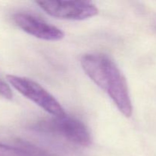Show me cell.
Listing matches in <instances>:
<instances>
[{"mask_svg":"<svg viewBox=\"0 0 156 156\" xmlns=\"http://www.w3.org/2000/svg\"><path fill=\"white\" fill-rule=\"evenodd\" d=\"M81 65L87 76L108 94L119 111L131 117L133 106L126 78L115 62L107 55L88 53L82 56Z\"/></svg>","mask_w":156,"mask_h":156,"instance_id":"6da1fadb","label":"cell"},{"mask_svg":"<svg viewBox=\"0 0 156 156\" xmlns=\"http://www.w3.org/2000/svg\"><path fill=\"white\" fill-rule=\"evenodd\" d=\"M34 128L40 132L62 137L78 146H88L91 143V135L85 124L67 114L41 120L35 124Z\"/></svg>","mask_w":156,"mask_h":156,"instance_id":"7a4b0ae2","label":"cell"},{"mask_svg":"<svg viewBox=\"0 0 156 156\" xmlns=\"http://www.w3.org/2000/svg\"><path fill=\"white\" fill-rule=\"evenodd\" d=\"M6 78L15 90L53 117H60L66 114L58 101L37 82L27 78L14 75H8Z\"/></svg>","mask_w":156,"mask_h":156,"instance_id":"3957f363","label":"cell"},{"mask_svg":"<svg viewBox=\"0 0 156 156\" xmlns=\"http://www.w3.org/2000/svg\"><path fill=\"white\" fill-rule=\"evenodd\" d=\"M37 4L50 16L61 19L85 20L98 13L93 3L85 1H37Z\"/></svg>","mask_w":156,"mask_h":156,"instance_id":"277c9868","label":"cell"},{"mask_svg":"<svg viewBox=\"0 0 156 156\" xmlns=\"http://www.w3.org/2000/svg\"><path fill=\"white\" fill-rule=\"evenodd\" d=\"M12 19L20 29L32 36L50 41H59L64 37L62 30L44 20L28 13H16Z\"/></svg>","mask_w":156,"mask_h":156,"instance_id":"5b68a950","label":"cell"},{"mask_svg":"<svg viewBox=\"0 0 156 156\" xmlns=\"http://www.w3.org/2000/svg\"><path fill=\"white\" fill-rule=\"evenodd\" d=\"M0 156H34L23 147H15L0 143Z\"/></svg>","mask_w":156,"mask_h":156,"instance_id":"8992f818","label":"cell"},{"mask_svg":"<svg viewBox=\"0 0 156 156\" xmlns=\"http://www.w3.org/2000/svg\"><path fill=\"white\" fill-rule=\"evenodd\" d=\"M0 96L8 100H11L13 98V93L10 87L1 79H0Z\"/></svg>","mask_w":156,"mask_h":156,"instance_id":"52a82bcc","label":"cell"}]
</instances>
